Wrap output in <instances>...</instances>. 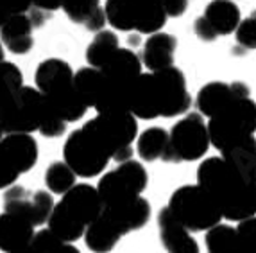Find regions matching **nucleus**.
Returning <instances> with one entry per match:
<instances>
[{
	"label": "nucleus",
	"mask_w": 256,
	"mask_h": 253,
	"mask_svg": "<svg viewBox=\"0 0 256 253\" xmlns=\"http://www.w3.org/2000/svg\"><path fill=\"white\" fill-rule=\"evenodd\" d=\"M192 106L184 74L178 67L142 72L129 95V113L136 119L152 120L156 117L183 115Z\"/></svg>",
	"instance_id": "1"
},
{
	"label": "nucleus",
	"mask_w": 256,
	"mask_h": 253,
	"mask_svg": "<svg viewBox=\"0 0 256 253\" xmlns=\"http://www.w3.org/2000/svg\"><path fill=\"white\" fill-rule=\"evenodd\" d=\"M81 129L111 160L118 163L132 160V142L138 137L136 117L132 113H97Z\"/></svg>",
	"instance_id": "2"
},
{
	"label": "nucleus",
	"mask_w": 256,
	"mask_h": 253,
	"mask_svg": "<svg viewBox=\"0 0 256 253\" xmlns=\"http://www.w3.org/2000/svg\"><path fill=\"white\" fill-rule=\"evenodd\" d=\"M166 208L188 232H208L222 221L217 201L197 183L180 187Z\"/></svg>",
	"instance_id": "3"
},
{
	"label": "nucleus",
	"mask_w": 256,
	"mask_h": 253,
	"mask_svg": "<svg viewBox=\"0 0 256 253\" xmlns=\"http://www.w3.org/2000/svg\"><path fill=\"white\" fill-rule=\"evenodd\" d=\"M106 22L113 29L136 31L142 35H154L166 22L162 0H106Z\"/></svg>",
	"instance_id": "4"
},
{
	"label": "nucleus",
	"mask_w": 256,
	"mask_h": 253,
	"mask_svg": "<svg viewBox=\"0 0 256 253\" xmlns=\"http://www.w3.org/2000/svg\"><path fill=\"white\" fill-rule=\"evenodd\" d=\"M210 146L222 153L256 131V103L251 97L236 99L206 124Z\"/></svg>",
	"instance_id": "5"
},
{
	"label": "nucleus",
	"mask_w": 256,
	"mask_h": 253,
	"mask_svg": "<svg viewBox=\"0 0 256 253\" xmlns=\"http://www.w3.org/2000/svg\"><path fill=\"white\" fill-rule=\"evenodd\" d=\"M197 185H201L214 197L220 208V214H224L251 183L244 180L236 169L222 156H212L201 162L197 169Z\"/></svg>",
	"instance_id": "6"
},
{
	"label": "nucleus",
	"mask_w": 256,
	"mask_h": 253,
	"mask_svg": "<svg viewBox=\"0 0 256 253\" xmlns=\"http://www.w3.org/2000/svg\"><path fill=\"white\" fill-rule=\"evenodd\" d=\"M147 183L149 176L146 167L136 160H128L120 163L115 171L106 172L95 189L104 208H113L142 196V192L147 189Z\"/></svg>",
	"instance_id": "7"
},
{
	"label": "nucleus",
	"mask_w": 256,
	"mask_h": 253,
	"mask_svg": "<svg viewBox=\"0 0 256 253\" xmlns=\"http://www.w3.org/2000/svg\"><path fill=\"white\" fill-rule=\"evenodd\" d=\"M210 149L208 128L199 113H188L178 120L168 133V146L162 160L165 162H196Z\"/></svg>",
	"instance_id": "8"
},
{
	"label": "nucleus",
	"mask_w": 256,
	"mask_h": 253,
	"mask_svg": "<svg viewBox=\"0 0 256 253\" xmlns=\"http://www.w3.org/2000/svg\"><path fill=\"white\" fill-rule=\"evenodd\" d=\"M45 97L32 86H22L8 101L0 112L2 133H32L38 131L45 113Z\"/></svg>",
	"instance_id": "9"
},
{
	"label": "nucleus",
	"mask_w": 256,
	"mask_h": 253,
	"mask_svg": "<svg viewBox=\"0 0 256 253\" xmlns=\"http://www.w3.org/2000/svg\"><path fill=\"white\" fill-rule=\"evenodd\" d=\"M110 156L98 149L82 129H76L68 135L63 147V162L79 178H95L102 174L110 163Z\"/></svg>",
	"instance_id": "10"
},
{
	"label": "nucleus",
	"mask_w": 256,
	"mask_h": 253,
	"mask_svg": "<svg viewBox=\"0 0 256 253\" xmlns=\"http://www.w3.org/2000/svg\"><path fill=\"white\" fill-rule=\"evenodd\" d=\"M54 205V197L48 190L29 192L20 185H11L4 194V210L27 219L34 228L47 223Z\"/></svg>",
	"instance_id": "11"
},
{
	"label": "nucleus",
	"mask_w": 256,
	"mask_h": 253,
	"mask_svg": "<svg viewBox=\"0 0 256 253\" xmlns=\"http://www.w3.org/2000/svg\"><path fill=\"white\" fill-rule=\"evenodd\" d=\"M242 97H249V86L244 85L242 81H235L231 85L222 81L208 83L197 94V110L199 115L212 119L230 106L233 101Z\"/></svg>",
	"instance_id": "12"
},
{
	"label": "nucleus",
	"mask_w": 256,
	"mask_h": 253,
	"mask_svg": "<svg viewBox=\"0 0 256 253\" xmlns=\"http://www.w3.org/2000/svg\"><path fill=\"white\" fill-rule=\"evenodd\" d=\"M60 203L74 219L84 226L94 223L104 210L97 189L88 183H76L68 192L61 196Z\"/></svg>",
	"instance_id": "13"
},
{
	"label": "nucleus",
	"mask_w": 256,
	"mask_h": 253,
	"mask_svg": "<svg viewBox=\"0 0 256 253\" xmlns=\"http://www.w3.org/2000/svg\"><path fill=\"white\" fill-rule=\"evenodd\" d=\"M98 70L102 72L104 79L110 85L131 90L134 81L142 74V61L136 52L118 47L115 54L102 65V69Z\"/></svg>",
	"instance_id": "14"
},
{
	"label": "nucleus",
	"mask_w": 256,
	"mask_h": 253,
	"mask_svg": "<svg viewBox=\"0 0 256 253\" xmlns=\"http://www.w3.org/2000/svg\"><path fill=\"white\" fill-rule=\"evenodd\" d=\"M124 235L126 232L122 230L118 221L108 210L100 212V215L94 223L88 224L82 233L86 246L94 253H110Z\"/></svg>",
	"instance_id": "15"
},
{
	"label": "nucleus",
	"mask_w": 256,
	"mask_h": 253,
	"mask_svg": "<svg viewBox=\"0 0 256 253\" xmlns=\"http://www.w3.org/2000/svg\"><path fill=\"white\" fill-rule=\"evenodd\" d=\"M158 226L162 244L165 246L168 253H199L197 240L170 214L166 206L158 214Z\"/></svg>",
	"instance_id": "16"
},
{
	"label": "nucleus",
	"mask_w": 256,
	"mask_h": 253,
	"mask_svg": "<svg viewBox=\"0 0 256 253\" xmlns=\"http://www.w3.org/2000/svg\"><path fill=\"white\" fill-rule=\"evenodd\" d=\"M178 49V40L168 33H154L147 38L142 51V63L150 72L174 67V52Z\"/></svg>",
	"instance_id": "17"
},
{
	"label": "nucleus",
	"mask_w": 256,
	"mask_h": 253,
	"mask_svg": "<svg viewBox=\"0 0 256 253\" xmlns=\"http://www.w3.org/2000/svg\"><path fill=\"white\" fill-rule=\"evenodd\" d=\"M32 24L27 13L13 15L0 27V42L13 54H27L34 45L32 40Z\"/></svg>",
	"instance_id": "18"
},
{
	"label": "nucleus",
	"mask_w": 256,
	"mask_h": 253,
	"mask_svg": "<svg viewBox=\"0 0 256 253\" xmlns=\"http://www.w3.org/2000/svg\"><path fill=\"white\" fill-rule=\"evenodd\" d=\"M201 17L210 31L215 35V38H218L236 31L240 24V9L233 0H214L206 6Z\"/></svg>",
	"instance_id": "19"
},
{
	"label": "nucleus",
	"mask_w": 256,
	"mask_h": 253,
	"mask_svg": "<svg viewBox=\"0 0 256 253\" xmlns=\"http://www.w3.org/2000/svg\"><path fill=\"white\" fill-rule=\"evenodd\" d=\"M34 235V226L27 221L11 212L0 214V249L11 253L27 246Z\"/></svg>",
	"instance_id": "20"
},
{
	"label": "nucleus",
	"mask_w": 256,
	"mask_h": 253,
	"mask_svg": "<svg viewBox=\"0 0 256 253\" xmlns=\"http://www.w3.org/2000/svg\"><path fill=\"white\" fill-rule=\"evenodd\" d=\"M9 158L13 160L14 167L20 174L30 171L38 162V144L29 133H9L0 140Z\"/></svg>",
	"instance_id": "21"
},
{
	"label": "nucleus",
	"mask_w": 256,
	"mask_h": 253,
	"mask_svg": "<svg viewBox=\"0 0 256 253\" xmlns=\"http://www.w3.org/2000/svg\"><path fill=\"white\" fill-rule=\"evenodd\" d=\"M222 158L236 169L248 183H256V140L252 137L236 142L222 151Z\"/></svg>",
	"instance_id": "22"
},
{
	"label": "nucleus",
	"mask_w": 256,
	"mask_h": 253,
	"mask_svg": "<svg viewBox=\"0 0 256 253\" xmlns=\"http://www.w3.org/2000/svg\"><path fill=\"white\" fill-rule=\"evenodd\" d=\"M104 210H108L118 221V224L126 233L132 232V230H140L144 224H147L150 217V205L144 196L134 197L132 201L126 203V205L104 208Z\"/></svg>",
	"instance_id": "23"
},
{
	"label": "nucleus",
	"mask_w": 256,
	"mask_h": 253,
	"mask_svg": "<svg viewBox=\"0 0 256 253\" xmlns=\"http://www.w3.org/2000/svg\"><path fill=\"white\" fill-rule=\"evenodd\" d=\"M47 224L48 230L63 242H74V240L81 239L86 230L84 224H81L77 219H74L68 212L64 210L61 203L54 205V208H52L50 215L47 219Z\"/></svg>",
	"instance_id": "24"
},
{
	"label": "nucleus",
	"mask_w": 256,
	"mask_h": 253,
	"mask_svg": "<svg viewBox=\"0 0 256 253\" xmlns=\"http://www.w3.org/2000/svg\"><path fill=\"white\" fill-rule=\"evenodd\" d=\"M72 86L77 97L82 101V104L86 108H94L95 101L98 97V92H100V86H102V72L98 69L84 67V69L77 70L74 74Z\"/></svg>",
	"instance_id": "25"
},
{
	"label": "nucleus",
	"mask_w": 256,
	"mask_h": 253,
	"mask_svg": "<svg viewBox=\"0 0 256 253\" xmlns=\"http://www.w3.org/2000/svg\"><path fill=\"white\" fill-rule=\"evenodd\" d=\"M118 36L113 31H98L95 33V38L86 47V61L92 69H102V65L110 60L118 49Z\"/></svg>",
	"instance_id": "26"
},
{
	"label": "nucleus",
	"mask_w": 256,
	"mask_h": 253,
	"mask_svg": "<svg viewBox=\"0 0 256 253\" xmlns=\"http://www.w3.org/2000/svg\"><path fill=\"white\" fill-rule=\"evenodd\" d=\"M168 146V133L163 128H149L136 137V153L144 162L163 158Z\"/></svg>",
	"instance_id": "27"
},
{
	"label": "nucleus",
	"mask_w": 256,
	"mask_h": 253,
	"mask_svg": "<svg viewBox=\"0 0 256 253\" xmlns=\"http://www.w3.org/2000/svg\"><path fill=\"white\" fill-rule=\"evenodd\" d=\"M206 249L208 253H240L235 228L228 224H217L212 230H208Z\"/></svg>",
	"instance_id": "28"
},
{
	"label": "nucleus",
	"mask_w": 256,
	"mask_h": 253,
	"mask_svg": "<svg viewBox=\"0 0 256 253\" xmlns=\"http://www.w3.org/2000/svg\"><path fill=\"white\" fill-rule=\"evenodd\" d=\"M76 180L77 176L64 162H52L45 171V185L50 194L63 196L76 185Z\"/></svg>",
	"instance_id": "29"
},
{
	"label": "nucleus",
	"mask_w": 256,
	"mask_h": 253,
	"mask_svg": "<svg viewBox=\"0 0 256 253\" xmlns=\"http://www.w3.org/2000/svg\"><path fill=\"white\" fill-rule=\"evenodd\" d=\"M24 86V74L16 65L11 61L0 63V112L8 104L11 95Z\"/></svg>",
	"instance_id": "30"
},
{
	"label": "nucleus",
	"mask_w": 256,
	"mask_h": 253,
	"mask_svg": "<svg viewBox=\"0 0 256 253\" xmlns=\"http://www.w3.org/2000/svg\"><path fill=\"white\" fill-rule=\"evenodd\" d=\"M61 9L74 24L84 26L100 9V0H63Z\"/></svg>",
	"instance_id": "31"
},
{
	"label": "nucleus",
	"mask_w": 256,
	"mask_h": 253,
	"mask_svg": "<svg viewBox=\"0 0 256 253\" xmlns=\"http://www.w3.org/2000/svg\"><path fill=\"white\" fill-rule=\"evenodd\" d=\"M235 232L240 253H256V215L240 221Z\"/></svg>",
	"instance_id": "32"
},
{
	"label": "nucleus",
	"mask_w": 256,
	"mask_h": 253,
	"mask_svg": "<svg viewBox=\"0 0 256 253\" xmlns=\"http://www.w3.org/2000/svg\"><path fill=\"white\" fill-rule=\"evenodd\" d=\"M236 43L246 51L256 49V11L249 15L246 20H240L238 27L235 31Z\"/></svg>",
	"instance_id": "33"
},
{
	"label": "nucleus",
	"mask_w": 256,
	"mask_h": 253,
	"mask_svg": "<svg viewBox=\"0 0 256 253\" xmlns=\"http://www.w3.org/2000/svg\"><path fill=\"white\" fill-rule=\"evenodd\" d=\"M45 103H47V101H45ZM38 131L47 138H58V137H61V135H64V131H66V122L56 115L47 104L45 113H43V119H42V122H40Z\"/></svg>",
	"instance_id": "34"
},
{
	"label": "nucleus",
	"mask_w": 256,
	"mask_h": 253,
	"mask_svg": "<svg viewBox=\"0 0 256 253\" xmlns=\"http://www.w3.org/2000/svg\"><path fill=\"white\" fill-rule=\"evenodd\" d=\"M20 178V172L14 167L13 160L9 158L6 149L0 146V189H9Z\"/></svg>",
	"instance_id": "35"
},
{
	"label": "nucleus",
	"mask_w": 256,
	"mask_h": 253,
	"mask_svg": "<svg viewBox=\"0 0 256 253\" xmlns=\"http://www.w3.org/2000/svg\"><path fill=\"white\" fill-rule=\"evenodd\" d=\"M30 9V0H0V27L13 15L27 13Z\"/></svg>",
	"instance_id": "36"
},
{
	"label": "nucleus",
	"mask_w": 256,
	"mask_h": 253,
	"mask_svg": "<svg viewBox=\"0 0 256 253\" xmlns=\"http://www.w3.org/2000/svg\"><path fill=\"white\" fill-rule=\"evenodd\" d=\"M166 17H181L188 8V0H162Z\"/></svg>",
	"instance_id": "37"
},
{
	"label": "nucleus",
	"mask_w": 256,
	"mask_h": 253,
	"mask_svg": "<svg viewBox=\"0 0 256 253\" xmlns=\"http://www.w3.org/2000/svg\"><path fill=\"white\" fill-rule=\"evenodd\" d=\"M61 6H63V0H30V8H36L47 15L61 9Z\"/></svg>",
	"instance_id": "38"
},
{
	"label": "nucleus",
	"mask_w": 256,
	"mask_h": 253,
	"mask_svg": "<svg viewBox=\"0 0 256 253\" xmlns=\"http://www.w3.org/2000/svg\"><path fill=\"white\" fill-rule=\"evenodd\" d=\"M50 253H81V251H79L72 242H60Z\"/></svg>",
	"instance_id": "39"
},
{
	"label": "nucleus",
	"mask_w": 256,
	"mask_h": 253,
	"mask_svg": "<svg viewBox=\"0 0 256 253\" xmlns=\"http://www.w3.org/2000/svg\"><path fill=\"white\" fill-rule=\"evenodd\" d=\"M11 253H38L34 248L30 244H27V246H24V248H20V249H14V251H11Z\"/></svg>",
	"instance_id": "40"
},
{
	"label": "nucleus",
	"mask_w": 256,
	"mask_h": 253,
	"mask_svg": "<svg viewBox=\"0 0 256 253\" xmlns=\"http://www.w3.org/2000/svg\"><path fill=\"white\" fill-rule=\"evenodd\" d=\"M4 61V45H2V42H0V63Z\"/></svg>",
	"instance_id": "41"
},
{
	"label": "nucleus",
	"mask_w": 256,
	"mask_h": 253,
	"mask_svg": "<svg viewBox=\"0 0 256 253\" xmlns=\"http://www.w3.org/2000/svg\"><path fill=\"white\" fill-rule=\"evenodd\" d=\"M2 137H4V133H2V128H0V140H2Z\"/></svg>",
	"instance_id": "42"
}]
</instances>
